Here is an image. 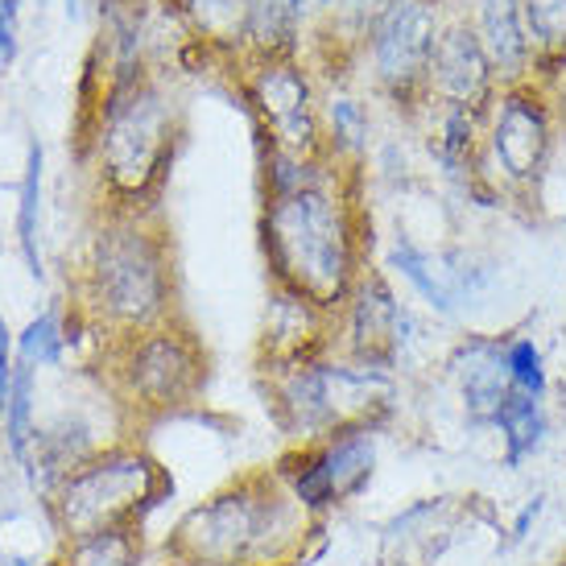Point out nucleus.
Returning a JSON list of instances; mask_svg holds the SVG:
<instances>
[{"instance_id": "obj_3", "label": "nucleus", "mask_w": 566, "mask_h": 566, "mask_svg": "<svg viewBox=\"0 0 566 566\" xmlns=\"http://www.w3.org/2000/svg\"><path fill=\"white\" fill-rule=\"evenodd\" d=\"M323 525L306 517L282 475L249 468L195 501L161 542L166 566H302Z\"/></svg>"}, {"instance_id": "obj_8", "label": "nucleus", "mask_w": 566, "mask_h": 566, "mask_svg": "<svg viewBox=\"0 0 566 566\" xmlns=\"http://www.w3.org/2000/svg\"><path fill=\"white\" fill-rule=\"evenodd\" d=\"M170 496V468L145 442H137V434H125L59 480L42 504L54 537L66 542L104 530H145Z\"/></svg>"}, {"instance_id": "obj_40", "label": "nucleus", "mask_w": 566, "mask_h": 566, "mask_svg": "<svg viewBox=\"0 0 566 566\" xmlns=\"http://www.w3.org/2000/svg\"><path fill=\"white\" fill-rule=\"evenodd\" d=\"M563 95H566V83H563Z\"/></svg>"}, {"instance_id": "obj_37", "label": "nucleus", "mask_w": 566, "mask_h": 566, "mask_svg": "<svg viewBox=\"0 0 566 566\" xmlns=\"http://www.w3.org/2000/svg\"><path fill=\"white\" fill-rule=\"evenodd\" d=\"M546 566H566V551L554 554V558H551V563H546Z\"/></svg>"}, {"instance_id": "obj_34", "label": "nucleus", "mask_w": 566, "mask_h": 566, "mask_svg": "<svg viewBox=\"0 0 566 566\" xmlns=\"http://www.w3.org/2000/svg\"><path fill=\"white\" fill-rule=\"evenodd\" d=\"M302 9H306V17H311V30H315V25H323V21L331 17L335 0H302Z\"/></svg>"}, {"instance_id": "obj_6", "label": "nucleus", "mask_w": 566, "mask_h": 566, "mask_svg": "<svg viewBox=\"0 0 566 566\" xmlns=\"http://www.w3.org/2000/svg\"><path fill=\"white\" fill-rule=\"evenodd\" d=\"M265 406L285 447L315 442L347 422L394 426L401 409V377L356 364L339 352L265 373Z\"/></svg>"}, {"instance_id": "obj_36", "label": "nucleus", "mask_w": 566, "mask_h": 566, "mask_svg": "<svg viewBox=\"0 0 566 566\" xmlns=\"http://www.w3.org/2000/svg\"><path fill=\"white\" fill-rule=\"evenodd\" d=\"M0 563H4V566H33L30 558H21V554H4V558H0Z\"/></svg>"}, {"instance_id": "obj_12", "label": "nucleus", "mask_w": 566, "mask_h": 566, "mask_svg": "<svg viewBox=\"0 0 566 566\" xmlns=\"http://www.w3.org/2000/svg\"><path fill=\"white\" fill-rule=\"evenodd\" d=\"M418 344H422V318L380 265L364 273L339 306V315L331 318V347L339 356L397 373V377L409 368V356L418 352Z\"/></svg>"}, {"instance_id": "obj_24", "label": "nucleus", "mask_w": 566, "mask_h": 566, "mask_svg": "<svg viewBox=\"0 0 566 566\" xmlns=\"http://www.w3.org/2000/svg\"><path fill=\"white\" fill-rule=\"evenodd\" d=\"M530 50H534V75L530 80L546 83L563 92L566 83V0H521Z\"/></svg>"}, {"instance_id": "obj_38", "label": "nucleus", "mask_w": 566, "mask_h": 566, "mask_svg": "<svg viewBox=\"0 0 566 566\" xmlns=\"http://www.w3.org/2000/svg\"><path fill=\"white\" fill-rule=\"evenodd\" d=\"M563 480H566V468H563Z\"/></svg>"}, {"instance_id": "obj_21", "label": "nucleus", "mask_w": 566, "mask_h": 566, "mask_svg": "<svg viewBox=\"0 0 566 566\" xmlns=\"http://www.w3.org/2000/svg\"><path fill=\"white\" fill-rule=\"evenodd\" d=\"M488 434L496 439V463L504 472L521 475L546 459V451L554 447V434H558V422H554L551 401L513 394Z\"/></svg>"}, {"instance_id": "obj_19", "label": "nucleus", "mask_w": 566, "mask_h": 566, "mask_svg": "<svg viewBox=\"0 0 566 566\" xmlns=\"http://www.w3.org/2000/svg\"><path fill=\"white\" fill-rule=\"evenodd\" d=\"M484 120L488 112L455 108V104H426L418 125H422L426 154L442 174V182L463 195L472 187L475 166H480V149H484Z\"/></svg>"}, {"instance_id": "obj_2", "label": "nucleus", "mask_w": 566, "mask_h": 566, "mask_svg": "<svg viewBox=\"0 0 566 566\" xmlns=\"http://www.w3.org/2000/svg\"><path fill=\"white\" fill-rule=\"evenodd\" d=\"M71 306L95 344L161 327L178 315L170 232L158 211H99L71 269Z\"/></svg>"}, {"instance_id": "obj_35", "label": "nucleus", "mask_w": 566, "mask_h": 566, "mask_svg": "<svg viewBox=\"0 0 566 566\" xmlns=\"http://www.w3.org/2000/svg\"><path fill=\"white\" fill-rule=\"evenodd\" d=\"M63 9H66V17H71V21H75V17L83 13V0H63Z\"/></svg>"}, {"instance_id": "obj_7", "label": "nucleus", "mask_w": 566, "mask_h": 566, "mask_svg": "<svg viewBox=\"0 0 566 566\" xmlns=\"http://www.w3.org/2000/svg\"><path fill=\"white\" fill-rule=\"evenodd\" d=\"M99 368L125 430L178 418L203 401L211 356L187 318L99 344Z\"/></svg>"}, {"instance_id": "obj_29", "label": "nucleus", "mask_w": 566, "mask_h": 566, "mask_svg": "<svg viewBox=\"0 0 566 566\" xmlns=\"http://www.w3.org/2000/svg\"><path fill=\"white\" fill-rule=\"evenodd\" d=\"M504 368H509L513 394L551 401V360H546V347H542L534 331H504Z\"/></svg>"}, {"instance_id": "obj_30", "label": "nucleus", "mask_w": 566, "mask_h": 566, "mask_svg": "<svg viewBox=\"0 0 566 566\" xmlns=\"http://www.w3.org/2000/svg\"><path fill=\"white\" fill-rule=\"evenodd\" d=\"M394 0H335V9L323 25H315L323 38L335 42V54H360L368 30L377 25V17L389 9Z\"/></svg>"}, {"instance_id": "obj_13", "label": "nucleus", "mask_w": 566, "mask_h": 566, "mask_svg": "<svg viewBox=\"0 0 566 566\" xmlns=\"http://www.w3.org/2000/svg\"><path fill=\"white\" fill-rule=\"evenodd\" d=\"M380 269L406 285L413 302H422V311L434 318H459L463 311L480 306V298L501 277V265L484 252L468 244H422L409 232L389 237Z\"/></svg>"}, {"instance_id": "obj_9", "label": "nucleus", "mask_w": 566, "mask_h": 566, "mask_svg": "<svg viewBox=\"0 0 566 566\" xmlns=\"http://www.w3.org/2000/svg\"><path fill=\"white\" fill-rule=\"evenodd\" d=\"M385 434L389 426L380 422H347L315 442L285 447L273 459V472L282 475V484L306 517L327 525L335 513L368 496V488L377 484Z\"/></svg>"}, {"instance_id": "obj_4", "label": "nucleus", "mask_w": 566, "mask_h": 566, "mask_svg": "<svg viewBox=\"0 0 566 566\" xmlns=\"http://www.w3.org/2000/svg\"><path fill=\"white\" fill-rule=\"evenodd\" d=\"M83 161L95 178L99 211H158L182 142V108L166 83L145 71L104 83L80 112Z\"/></svg>"}, {"instance_id": "obj_10", "label": "nucleus", "mask_w": 566, "mask_h": 566, "mask_svg": "<svg viewBox=\"0 0 566 566\" xmlns=\"http://www.w3.org/2000/svg\"><path fill=\"white\" fill-rule=\"evenodd\" d=\"M439 0H394L377 25L368 30L360 46L364 75L373 83L377 99L418 125L426 108V80H430V54L442 30Z\"/></svg>"}, {"instance_id": "obj_25", "label": "nucleus", "mask_w": 566, "mask_h": 566, "mask_svg": "<svg viewBox=\"0 0 566 566\" xmlns=\"http://www.w3.org/2000/svg\"><path fill=\"white\" fill-rule=\"evenodd\" d=\"M149 537L145 530H104V534L66 537L54 546L46 566H145Z\"/></svg>"}, {"instance_id": "obj_33", "label": "nucleus", "mask_w": 566, "mask_h": 566, "mask_svg": "<svg viewBox=\"0 0 566 566\" xmlns=\"http://www.w3.org/2000/svg\"><path fill=\"white\" fill-rule=\"evenodd\" d=\"M13 373H17V331L9 327V318L0 311V409H4V397H9Z\"/></svg>"}, {"instance_id": "obj_18", "label": "nucleus", "mask_w": 566, "mask_h": 566, "mask_svg": "<svg viewBox=\"0 0 566 566\" xmlns=\"http://www.w3.org/2000/svg\"><path fill=\"white\" fill-rule=\"evenodd\" d=\"M331 347V315L306 306V302L290 298L282 290H273L265 311V327H261V344H256V364H261V377L290 368V364L315 360Z\"/></svg>"}, {"instance_id": "obj_17", "label": "nucleus", "mask_w": 566, "mask_h": 566, "mask_svg": "<svg viewBox=\"0 0 566 566\" xmlns=\"http://www.w3.org/2000/svg\"><path fill=\"white\" fill-rule=\"evenodd\" d=\"M108 442H116V434H99V422L87 418L83 409H59L54 418L38 426L33 451L25 459V480L46 501L50 492L59 488V480H66L80 463H87Z\"/></svg>"}, {"instance_id": "obj_39", "label": "nucleus", "mask_w": 566, "mask_h": 566, "mask_svg": "<svg viewBox=\"0 0 566 566\" xmlns=\"http://www.w3.org/2000/svg\"><path fill=\"white\" fill-rule=\"evenodd\" d=\"M563 335H566V323H563Z\"/></svg>"}, {"instance_id": "obj_14", "label": "nucleus", "mask_w": 566, "mask_h": 566, "mask_svg": "<svg viewBox=\"0 0 566 566\" xmlns=\"http://www.w3.org/2000/svg\"><path fill=\"white\" fill-rule=\"evenodd\" d=\"M488 525L492 534H504V521L488 496L472 492H426L409 504L394 509L380 525L377 563L380 566H442L459 551L468 530Z\"/></svg>"}, {"instance_id": "obj_5", "label": "nucleus", "mask_w": 566, "mask_h": 566, "mask_svg": "<svg viewBox=\"0 0 566 566\" xmlns=\"http://www.w3.org/2000/svg\"><path fill=\"white\" fill-rule=\"evenodd\" d=\"M563 92L537 80L509 83L496 92L484 120V149L475 166L472 187L463 190L475 207L501 211V207L542 203V187L551 178L558 125H563Z\"/></svg>"}, {"instance_id": "obj_1", "label": "nucleus", "mask_w": 566, "mask_h": 566, "mask_svg": "<svg viewBox=\"0 0 566 566\" xmlns=\"http://www.w3.org/2000/svg\"><path fill=\"white\" fill-rule=\"evenodd\" d=\"M261 256L273 290L339 315L356 282L377 265L364 170L327 161L306 187L261 195Z\"/></svg>"}, {"instance_id": "obj_20", "label": "nucleus", "mask_w": 566, "mask_h": 566, "mask_svg": "<svg viewBox=\"0 0 566 566\" xmlns=\"http://www.w3.org/2000/svg\"><path fill=\"white\" fill-rule=\"evenodd\" d=\"M463 17L472 21L475 38H480L484 54L492 59V71H496L501 87L534 75V50H530V33H525L521 0H472Z\"/></svg>"}, {"instance_id": "obj_22", "label": "nucleus", "mask_w": 566, "mask_h": 566, "mask_svg": "<svg viewBox=\"0 0 566 566\" xmlns=\"http://www.w3.org/2000/svg\"><path fill=\"white\" fill-rule=\"evenodd\" d=\"M323 145L327 158L352 170L368 166V149H373V108L368 99L347 92L344 83H335L323 92Z\"/></svg>"}, {"instance_id": "obj_26", "label": "nucleus", "mask_w": 566, "mask_h": 566, "mask_svg": "<svg viewBox=\"0 0 566 566\" xmlns=\"http://www.w3.org/2000/svg\"><path fill=\"white\" fill-rule=\"evenodd\" d=\"M42 178H46V149L30 145L25 170H21V187H17L13 237H17V252H21V261H25L33 282L46 277V269H42Z\"/></svg>"}, {"instance_id": "obj_31", "label": "nucleus", "mask_w": 566, "mask_h": 566, "mask_svg": "<svg viewBox=\"0 0 566 566\" xmlns=\"http://www.w3.org/2000/svg\"><path fill=\"white\" fill-rule=\"evenodd\" d=\"M546 513H551V492H530V496L509 513V521H504L501 551H521V546H530L534 534L542 530Z\"/></svg>"}, {"instance_id": "obj_32", "label": "nucleus", "mask_w": 566, "mask_h": 566, "mask_svg": "<svg viewBox=\"0 0 566 566\" xmlns=\"http://www.w3.org/2000/svg\"><path fill=\"white\" fill-rule=\"evenodd\" d=\"M21 50V0H0V75Z\"/></svg>"}, {"instance_id": "obj_16", "label": "nucleus", "mask_w": 566, "mask_h": 566, "mask_svg": "<svg viewBox=\"0 0 566 566\" xmlns=\"http://www.w3.org/2000/svg\"><path fill=\"white\" fill-rule=\"evenodd\" d=\"M501 92V80L492 71V59L475 38L472 21L463 13L447 17L430 54V80H426V104H455V108L488 112Z\"/></svg>"}, {"instance_id": "obj_15", "label": "nucleus", "mask_w": 566, "mask_h": 566, "mask_svg": "<svg viewBox=\"0 0 566 566\" xmlns=\"http://www.w3.org/2000/svg\"><path fill=\"white\" fill-rule=\"evenodd\" d=\"M442 380L455 397L463 426L488 434L501 409L513 397L509 368H504V331H463L455 344L442 352Z\"/></svg>"}, {"instance_id": "obj_27", "label": "nucleus", "mask_w": 566, "mask_h": 566, "mask_svg": "<svg viewBox=\"0 0 566 566\" xmlns=\"http://www.w3.org/2000/svg\"><path fill=\"white\" fill-rule=\"evenodd\" d=\"M174 4H178V17L190 25L199 46L228 54V59L240 63L249 0H174Z\"/></svg>"}, {"instance_id": "obj_11", "label": "nucleus", "mask_w": 566, "mask_h": 566, "mask_svg": "<svg viewBox=\"0 0 566 566\" xmlns=\"http://www.w3.org/2000/svg\"><path fill=\"white\" fill-rule=\"evenodd\" d=\"M240 95L256 125V145L302 158H327L323 87L302 59H256L240 66Z\"/></svg>"}, {"instance_id": "obj_28", "label": "nucleus", "mask_w": 566, "mask_h": 566, "mask_svg": "<svg viewBox=\"0 0 566 566\" xmlns=\"http://www.w3.org/2000/svg\"><path fill=\"white\" fill-rule=\"evenodd\" d=\"M38 426H42V418H38V373L17 364L4 409H0V442H4V451L17 468H25L33 439H38Z\"/></svg>"}, {"instance_id": "obj_23", "label": "nucleus", "mask_w": 566, "mask_h": 566, "mask_svg": "<svg viewBox=\"0 0 566 566\" xmlns=\"http://www.w3.org/2000/svg\"><path fill=\"white\" fill-rule=\"evenodd\" d=\"M75 327H87L75 306H63V302H50L38 315L25 318V327L17 331V364L30 368V373H54L63 368L71 347H75Z\"/></svg>"}]
</instances>
